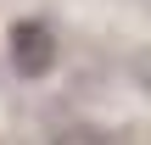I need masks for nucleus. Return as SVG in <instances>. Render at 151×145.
<instances>
[{"label": "nucleus", "instance_id": "nucleus-1", "mask_svg": "<svg viewBox=\"0 0 151 145\" xmlns=\"http://www.w3.org/2000/svg\"><path fill=\"white\" fill-rule=\"evenodd\" d=\"M11 67H17L22 78H45V73L56 67V34H50L39 17H28V22L11 28Z\"/></svg>", "mask_w": 151, "mask_h": 145}, {"label": "nucleus", "instance_id": "nucleus-2", "mask_svg": "<svg viewBox=\"0 0 151 145\" xmlns=\"http://www.w3.org/2000/svg\"><path fill=\"white\" fill-rule=\"evenodd\" d=\"M56 145H118V140H112L106 129H84V123H78V129H62Z\"/></svg>", "mask_w": 151, "mask_h": 145}, {"label": "nucleus", "instance_id": "nucleus-3", "mask_svg": "<svg viewBox=\"0 0 151 145\" xmlns=\"http://www.w3.org/2000/svg\"><path fill=\"white\" fill-rule=\"evenodd\" d=\"M129 78H134V84H140V89L151 95V50H140V56L129 61Z\"/></svg>", "mask_w": 151, "mask_h": 145}]
</instances>
